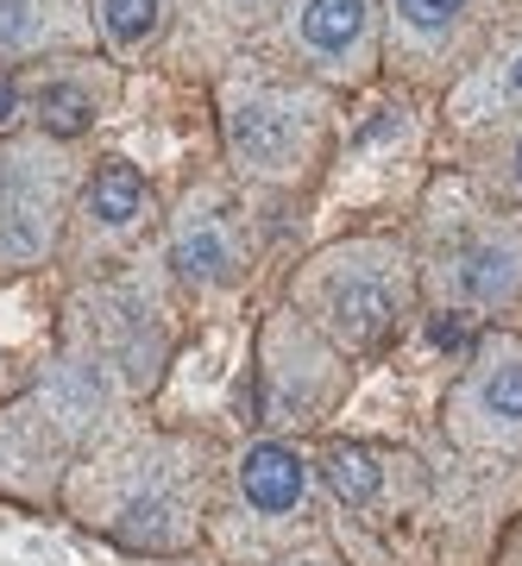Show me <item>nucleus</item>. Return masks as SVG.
Instances as JSON below:
<instances>
[{
  "instance_id": "nucleus-3",
  "label": "nucleus",
  "mask_w": 522,
  "mask_h": 566,
  "mask_svg": "<svg viewBox=\"0 0 522 566\" xmlns=\"http://www.w3.org/2000/svg\"><path fill=\"white\" fill-rule=\"evenodd\" d=\"M346 390V353L309 327L296 308H283L259 327V365H252V409L264 428H315Z\"/></svg>"
},
{
  "instance_id": "nucleus-11",
  "label": "nucleus",
  "mask_w": 522,
  "mask_h": 566,
  "mask_svg": "<svg viewBox=\"0 0 522 566\" xmlns=\"http://www.w3.org/2000/svg\"><path fill=\"white\" fill-rule=\"evenodd\" d=\"M240 479V504L264 523H290V516H309V497H315V465L302 460L290 441H252L233 465Z\"/></svg>"
},
{
  "instance_id": "nucleus-16",
  "label": "nucleus",
  "mask_w": 522,
  "mask_h": 566,
  "mask_svg": "<svg viewBox=\"0 0 522 566\" xmlns=\"http://www.w3.org/2000/svg\"><path fill=\"white\" fill-rule=\"evenodd\" d=\"M95 13L114 51H145L164 32V0H101Z\"/></svg>"
},
{
  "instance_id": "nucleus-21",
  "label": "nucleus",
  "mask_w": 522,
  "mask_h": 566,
  "mask_svg": "<svg viewBox=\"0 0 522 566\" xmlns=\"http://www.w3.org/2000/svg\"><path fill=\"white\" fill-rule=\"evenodd\" d=\"M20 120V82H0V126Z\"/></svg>"
},
{
  "instance_id": "nucleus-9",
  "label": "nucleus",
  "mask_w": 522,
  "mask_h": 566,
  "mask_svg": "<svg viewBox=\"0 0 522 566\" xmlns=\"http://www.w3.org/2000/svg\"><path fill=\"white\" fill-rule=\"evenodd\" d=\"M164 315L139 290H107L88 308V334H82V359H95L107 378L126 385H152L164 365Z\"/></svg>"
},
{
  "instance_id": "nucleus-18",
  "label": "nucleus",
  "mask_w": 522,
  "mask_h": 566,
  "mask_svg": "<svg viewBox=\"0 0 522 566\" xmlns=\"http://www.w3.org/2000/svg\"><path fill=\"white\" fill-rule=\"evenodd\" d=\"M233 25H259L264 13H278V0H215Z\"/></svg>"
},
{
  "instance_id": "nucleus-10",
  "label": "nucleus",
  "mask_w": 522,
  "mask_h": 566,
  "mask_svg": "<svg viewBox=\"0 0 522 566\" xmlns=\"http://www.w3.org/2000/svg\"><path fill=\"white\" fill-rule=\"evenodd\" d=\"M170 264L189 290H233L246 277L240 221L221 196H189L170 221Z\"/></svg>"
},
{
  "instance_id": "nucleus-14",
  "label": "nucleus",
  "mask_w": 522,
  "mask_h": 566,
  "mask_svg": "<svg viewBox=\"0 0 522 566\" xmlns=\"http://www.w3.org/2000/svg\"><path fill=\"white\" fill-rule=\"evenodd\" d=\"M139 214H145V177L126 158H107L88 177V221L101 233H126V227H139Z\"/></svg>"
},
{
  "instance_id": "nucleus-4",
  "label": "nucleus",
  "mask_w": 522,
  "mask_h": 566,
  "mask_svg": "<svg viewBox=\"0 0 522 566\" xmlns=\"http://www.w3.org/2000/svg\"><path fill=\"white\" fill-rule=\"evenodd\" d=\"M441 308L503 315L522 296V221L516 214H466L435 245Z\"/></svg>"
},
{
  "instance_id": "nucleus-5",
  "label": "nucleus",
  "mask_w": 522,
  "mask_h": 566,
  "mask_svg": "<svg viewBox=\"0 0 522 566\" xmlns=\"http://www.w3.org/2000/svg\"><path fill=\"white\" fill-rule=\"evenodd\" d=\"M227 145L246 177L296 182V170H309L315 145H322V102L302 88L252 82L227 102Z\"/></svg>"
},
{
  "instance_id": "nucleus-20",
  "label": "nucleus",
  "mask_w": 522,
  "mask_h": 566,
  "mask_svg": "<svg viewBox=\"0 0 522 566\" xmlns=\"http://www.w3.org/2000/svg\"><path fill=\"white\" fill-rule=\"evenodd\" d=\"M503 95H510V102H522V44L503 57Z\"/></svg>"
},
{
  "instance_id": "nucleus-19",
  "label": "nucleus",
  "mask_w": 522,
  "mask_h": 566,
  "mask_svg": "<svg viewBox=\"0 0 522 566\" xmlns=\"http://www.w3.org/2000/svg\"><path fill=\"white\" fill-rule=\"evenodd\" d=\"M278 566H341V554L334 547H302V554H283Z\"/></svg>"
},
{
  "instance_id": "nucleus-13",
  "label": "nucleus",
  "mask_w": 522,
  "mask_h": 566,
  "mask_svg": "<svg viewBox=\"0 0 522 566\" xmlns=\"http://www.w3.org/2000/svg\"><path fill=\"white\" fill-rule=\"evenodd\" d=\"M397 465L403 460H390L372 441H334L322 453V479L346 510H378L390 497V485H397Z\"/></svg>"
},
{
  "instance_id": "nucleus-8",
  "label": "nucleus",
  "mask_w": 522,
  "mask_h": 566,
  "mask_svg": "<svg viewBox=\"0 0 522 566\" xmlns=\"http://www.w3.org/2000/svg\"><path fill=\"white\" fill-rule=\"evenodd\" d=\"M290 51L334 82H359L378 57V0H290Z\"/></svg>"
},
{
  "instance_id": "nucleus-6",
  "label": "nucleus",
  "mask_w": 522,
  "mask_h": 566,
  "mask_svg": "<svg viewBox=\"0 0 522 566\" xmlns=\"http://www.w3.org/2000/svg\"><path fill=\"white\" fill-rule=\"evenodd\" d=\"M447 428L466 447L522 460V340L516 334L472 346L460 385L447 397Z\"/></svg>"
},
{
  "instance_id": "nucleus-7",
  "label": "nucleus",
  "mask_w": 522,
  "mask_h": 566,
  "mask_svg": "<svg viewBox=\"0 0 522 566\" xmlns=\"http://www.w3.org/2000/svg\"><path fill=\"white\" fill-rule=\"evenodd\" d=\"M70 177L39 145H7L0 151V271L39 264L58 240Z\"/></svg>"
},
{
  "instance_id": "nucleus-2",
  "label": "nucleus",
  "mask_w": 522,
  "mask_h": 566,
  "mask_svg": "<svg viewBox=\"0 0 522 566\" xmlns=\"http://www.w3.org/2000/svg\"><path fill=\"white\" fill-rule=\"evenodd\" d=\"M82 523L133 554H182L201 535V465L182 441H133L107 460H88Z\"/></svg>"
},
{
  "instance_id": "nucleus-22",
  "label": "nucleus",
  "mask_w": 522,
  "mask_h": 566,
  "mask_svg": "<svg viewBox=\"0 0 522 566\" xmlns=\"http://www.w3.org/2000/svg\"><path fill=\"white\" fill-rule=\"evenodd\" d=\"M510 182H516V189H522V133H516V139H510Z\"/></svg>"
},
{
  "instance_id": "nucleus-1",
  "label": "nucleus",
  "mask_w": 522,
  "mask_h": 566,
  "mask_svg": "<svg viewBox=\"0 0 522 566\" xmlns=\"http://www.w3.org/2000/svg\"><path fill=\"white\" fill-rule=\"evenodd\" d=\"M296 315L322 327L346 359H378L416 315V264L397 240H378V233L327 245L322 259L302 264Z\"/></svg>"
},
{
  "instance_id": "nucleus-17",
  "label": "nucleus",
  "mask_w": 522,
  "mask_h": 566,
  "mask_svg": "<svg viewBox=\"0 0 522 566\" xmlns=\"http://www.w3.org/2000/svg\"><path fill=\"white\" fill-rule=\"evenodd\" d=\"M44 32H51L44 0H0V57H25V51H39Z\"/></svg>"
},
{
  "instance_id": "nucleus-12",
  "label": "nucleus",
  "mask_w": 522,
  "mask_h": 566,
  "mask_svg": "<svg viewBox=\"0 0 522 566\" xmlns=\"http://www.w3.org/2000/svg\"><path fill=\"white\" fill-rule=\"evenodd\" d=\"M484 0H390V32L416 63H441L479 25Z\"/></svg>"
},
{
  "instance_id": "nucleus-15",
  "label": "nucleus",
  "mask_w": 522,
  "mask_h": 566,
  "mask_svg": "<svg viewBox=\"0 0 522 566\" xmlns=\"http://www.w3.org/2000/svg\"><path fill=\"white\" fill-rule=\"evenodd\" d=\"M25 107H32V120H39L51 139H76V133L95 126V95H88L82 82H70V76H44Z\"/></svg>"
}]
</instances>
